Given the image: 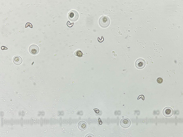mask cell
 <instances>
[{
	"mask_svg": "<svg viewBox=\"0 0 183 137\" xmlns=\"http://www.w3.org/2000/svg\"><path fill=\"white\" fill-rule=\"evenodd\" d=\"M83 53L80 49H78L74 52L75 55L79 57L82 56Z\"/></svg>",
	"mask_w": 183,
	"mask_h": 137,
	"instance_id": "obj_9",
	"label": "cell"
},
{
	"mask_svg": "<svg viewBox=\"0 0 183 137\" xmlns=\"http://www.w3.org/2000/svg\"><path fill=\"white\" fill-rule=\"evenodd\" d=\"M93 137L94 136L93 135L90 134H87L86 136H85V137Z\"/></svg>",
	"mask_w": 183,
	"mask_h": 137,
	"instance_id": "obj_13",
	"label": "cell"
},
{
	"mask_svg": "<svg viewBox=\"0 0 183 137\" xmlns=\"http://www.w3.org/2000/svg\"><path fill=\"white\" fill-rule=\"evenodd\" d=\"M13 61L14 63L16 65L21 64L22 62V58L19 56L16 55L14 57Z\"/></svg>",
	"mask_w": 183,
	"mask_h": 137,
	"instance_id": "obj_7",
	"label": "cell"
},
{
	"mask_svg": "<svg viewBox=\"0 0 183 137\" xmlns=\"http://www.w3.org/2000/svg\"><path fill=\"white\" fill-rule=\"evenodd\" d=\"M79 128L81 130H84L86 129L87 127L86 123L84 121H80L78 124Z\"/></svg>",
	"mask_w": 183,
	"mask_h": 137,
	"instance_id": "obj_8",
	"label": "cell"
},
{
	"mask_svg": "<svg viewBox=\"0 0 183 137\" xmlns=\"http://www.w3.org/2000/svg\"><path fill=\"white\" fill-rule=\"evenodd\" d=\"M93 110H94L95 113H99V110L98 109L95 108L93 109Z\"/></svg>",
	"mask_w": 183,
	"mask_h": 137,
	"instance_id": "obj_11",
	"label": "cell"
},
{
	"mask_svg": "<svg viewBox=\"0 0 183 137\" xmlns=\"http://www.w3.org/2000/svg\"><path fill=\"white\" fill-rule=\"evenodd\" d=\"M29 51L31 54L34 55H36L39 53V49L37 45L35 44H32L30 46Z\"/></svg>",
	"mask_w": 183,
	"mask_h": 137,
	"instance_id": "obj_3",
	"label": "cell"
},
{
	"mask_svg": "<svg viewBox=\"0 0 183 137\" xmlns=\"http://www.w3.org/2000/svg\"><path fill=\"white\" fill-rule=\"evenodd\" d=\"M135 64L136 67L137 68L141 69L145 67V63L144 59L140 58L136 60Z\"/></svg>",
	"mask_w": 183,
	"mask_h": 137,
	"instance_id": "obj_5",
	"label": "cell"
},
{
	"mask_svg": "<svg viewBox=\"0 0 183 137\" xmlns=\"http://www.w3.org/2000/svg\"><path fill=\"white\" fill-rule=\"evenodd\" d=\"M120 123L121 126L123 127L127 128L130 126L131 122L128 118H124L121 120Z\"/></svg>",
	"mask_w": 183,
	"mask_h": 137,
	"instance_id": "obj_4",
	"label": "cell"
},
{
	"mask_svg": "<svg viewBox=\"0 0 183 137\" xmlns=\"http://www.w3.org/2000/svg\"><path fill=\"white\" fill-rule=\"evenodd\" d=\"M98 122L99 123L100 125H101L102 123V122L101 119L100 118H99L98 119Z\"/></svg>",
	"mask_w": 183,
	"mask_h": 137,
	"instance_id": "obj_12",
	"label": "cell"
},
{
	"mask_svg": "<svg viewBox=\"0 0 183 137\" xmlns=\"http://www.w3.org/2000/svg\"><path fill=\"white\" fill-rule=\"evenodd\" d=\"M173 109L169 107L165 108L163 111V115L166 117H171L173 115Z\"/></svg>",
	"mask_w": 183,
	"mask_h": 137,
	"instance_id": "obj_6",
	"label": "cell"
},
{
	"mask_svg": "<svg viewBox=\"0 0 183 137\" xmlns=\"http://www.w3.org/2000/svg\"><path fill=\"white\" fill-rule=\"evenodd\" d=\"M98 24L102 28H106L108 27L110 23V20L107 16L102 15L99 18L98 20Z\"/></svg>",
	"mask_w": 183,
	"mask_h": 137,
	"instance_id": "obj_1",
	"label": "cell"
},
{
	"mask_svg": "<svg viewBox=\"0 0 183 137\" xmlns=\"http://www.w3.org/2000/svg\"><path fill=\"white\" fill-rule=\"evenodd\" d=\"M163 79L161 78H158L157 80V82L159 83H161L163 82Z\"/></svg>",
	"mask_w": 183,
	"mask_h": 137,
	"instance_id": "obj_10",
	"label": "cell"
},
{
	"mask_svg": "<svg viewBox=\"0 0 183 137\" xmlns=\"http://www.w3.org/2000/svg\"><path fill=\"white\" fill-rule=\"evenodd\" d=\"M79 14L76 10H72L68 13V17L69 19L71 21H75L79 19Z\"/></svg>",
	"mask_w": 183,
	"mask_h": 137,
	"instance_id": "obj_2",
	"label": "cell"
}]
</instances>
